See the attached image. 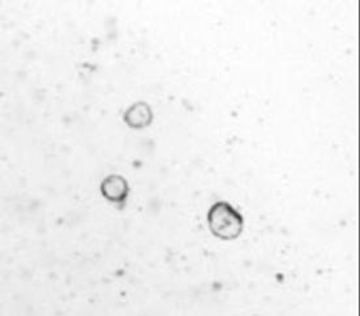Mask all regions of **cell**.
I'll list each match as a JSON object with an SVG mask.
<instances>
[{
	"mask_svg": "<svg viewBox=\"0 0 360 316\" xmlns=\"http://www.w3.org/2000/svg\"><path fill=\"white\" fill-rule=\"evenodd\" d=\"M209 225L214 234L224 239H233L240 234L243 220L226 203H218L209 212Z\"/></svg>",
	"mask_w": 360,
	"mask_h": 316,
	"instance_id": "1",
	"label": "cell"
},
{
	"mask_svg": "<svg viewBox=\"0 0 360 316\" xmlns=\"http://www.w3.org/2000/svg\"><path fill=\"white\" fill-rule=\"evenodd\" d=\"M102 194L106 199L112 203H122L126 200L128 194V186L122 177L111 175L102 183Z\"/></svg>",
	"mask_w": 360,
	"mask_h": 316,
	"instance_id": "2",
	"label": "cell"
},
{
	"mask_svg": "<svg viewBox=\"0 0 360 316\" xmlns=\"http://www.w3.org/2000/svg\"><path fill=\"white\" fill-rule=\"evenodd\" d=\"M126 120L129 126L135 128L148 126L152 122V111L145 103H137L127 111Z\"/></svg>",
	"mask_w": 360,
	"mask_h": 316,
	"instance_id": "3",
	"label": "cell"
}]
</instances>
